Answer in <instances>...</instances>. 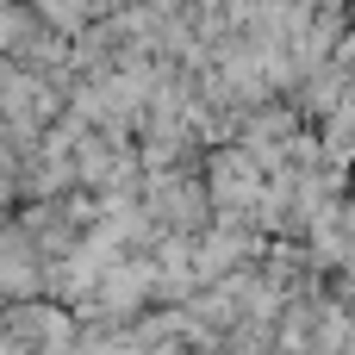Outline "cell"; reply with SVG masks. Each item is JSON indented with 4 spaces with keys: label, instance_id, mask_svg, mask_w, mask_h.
<instances>
[{
    "label": "cell",
    "instance_id": "6da1fadb",
    "mask_svg": "<svg viewBox=\"0 0 355 355\" xmlns=\"http://www.w3.org/2000/svg\"><path fill=\"white\" fill-rule=\"evenodd\" d=\"M31 6L44 12L50 31H87V25L106 12V0H31Z\"/></svg>",
    "mask_w": 355,
    "mask_h": 355
}]
</instances>
